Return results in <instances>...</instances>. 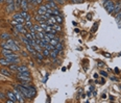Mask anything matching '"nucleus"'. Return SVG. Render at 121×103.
<instances>
[{"instance_id": "1", "label": "nucleus", "mask_w": 121, "mask_h": 103, "mask_svg": "<svg viewBox=\"0 0 121 103\" xmlns=\"http://www.w3.org/2000/svg\"><path fill=\"white\" fill-rule=\"evenodd\" d=\"M4 57H5L11 64H19L20 63V58H19L18 54L12 53V54H8V55H5Z\"/></svg>"}, {"instance_id": "2", "label": "nucleus", "mask_w": 121, "mask_h": 103, "mask_svg": "<svg viewBox=\"0 0 121 103\" xmlns=\"http://www.w3.org/2000/svg\"><path fill=\"white\" fill-rule=\"evenodd\" d=\"M114 6H115V3L112 1V0H108L103 3V8H105V11H108L109 14H113L114 11Z\"/></svg>"}, {"instance_id": "3", "label": "nucleus", "mask_w": 121, "mask_h": 103, "mask_svg": "<svg viewBox=\"0 0 121 103\" xmlns=\"http://www.w3.org/2000/svg\"><path fill=\"white\" fill-rule=\"evenodd\" d=\"M14 93H15L16 97H17V100H18V102L20 103H23L24 101H25V97H24V95L21 93V91L19 90L18 88H16L15 90H14Z\"/></svg>"}, {"instance_id": "4", "label": "nucleus", "mask_w": 121, "mask_h": 103, "mask_svg": "<svg viewBox=\"0 0 121 103\" xmlns=\"http://www.w3.org/2000/svg\"><path fill=\"white\" fill-rule=\"evenodd\" d=\"M13 19L14 20H16L17 22H19V23H25V19L22 17V15H21V13H17L15 14V15L13 16Z\"/></svg>"}, {"instance_id": "5", "label": "nucleus", "mask_w": 121, "mask_h": 103, "mask_svg": "<svg viewBox=\"0 0 121 103\" xmlns=\"http://www.w3.org/2000/svg\"><path fill=\"white\" fill-rule=\"evenodd\" d=\"M0 74H1V75L6 76V77H12L13 72L8 70V69H5V68H1V69H0Z\"/></svg>"}, {"instance_id": "6", "label": "nucleus", "mask_w": 121, "mask_h": 103, "mask_svg": "<svg viewBox=\"0 0 121 103\" xmlns=\"http://www.w3.org/2000/svg\"><path fill=\"white\" fill-rule=\"evenodd\" d=\"M6 97H8V99H11L12 101H14V102H18V100H17V97H16V95H15V93H14V92L8 91V92H6Z\"/></svg>"}, {"instance_id": "7", "label": "nucleus", "mask_w": 121, "mask_h": 103, "mask_svg": "<svg viewBox=\"0 0 121 103\" xmlns=\"http://www.w3.org/2000/svg\"><path fill=\"white\" fill-rule=\"evenodd\" d=\"M17 78L21 81H28V82H31V81H32V78H31L30 76H23V75L17 74Z\"/></svg>"}, {"instance_id": "8", "label": "nucleus", "mask_w": 121, "mask_h": 103, "mask_svg": "<svg viewBox=\"0 0 121 103\" xmlns=\"http://www.w3.org/2000/svg\"><path fill=\"white\" fill-rule=\"evenodd\" d=\"M45 23L47 24V25H49V26H53L54 24H56V20H55L54 16H51L49 19H47V20L45 21Z\"/></svg>"}, {"instance_id": "9", "label": "nucleus", "mask_w": 121, "mask_h": 103, "mask_svg": "<svg viewBox=\"0 0 121 103\" xmlns=\"http://www.w3.org/2000/svg\"><path fill=\"white\" fill-rule=\"evenodd\" d=\"M120 11H121V0H119V1H118L117 3H115L113 14H117V13H119Z\"/></svg>"}, {"instance_id": "10", "label": "nucleus", "mask_w": 121, "mask_h": 103, "mask_svg": "<svg viewBox=\"0 0 121 103\" xmlns=\"http://www.w3.org/2000/svg\"><path fill=\"white\" fill-rule=\"evenodd\" d=\"M47 6L46 5H41L40 8H39V9H38V14L39 15H44L45 13H47Z\"/></svg>"}, {"instance_id": "11", "label": "nucleus", "mask_w": 121, "mask_h": 103, "mask_svg": "<svg viewBox=\"0 0 121 103\" xmlns=\"http://www.w3.org/2000/svg\"><path fill=\"white\" fill-rule=\"evenodd\" d=\"M57 54H59V51H57L56 49H53V50H51V51L49 52V56L51 57L52 59H56V57H57Z\"/></svg>"}, {"instance_id": "12", "label": "nucleus", "mask_w": 121, "mask_h": 103, "mask_svg": "<svg viewBox=\"0 0 121 103\" xmlns=\"http://www.w3.org/2000/svg\"><path fill=\"white\" fill-rule=\"evenodd\" d=\"M20 8H22V11H27V8H28V1L27 0H21Z\"/></svg>"}, {"instance_id": "13", "label": "nucleus", "mask_w": 121, "mask_h": 103, "mask_svg": "<svg viewBox=\"0 0 121 103\" xmlns=\"http://www.w3.org/2000/svg\"><path fill=\"white\" fill-rule=\"evenodd\" d=\"M25 71H28L27 69V66L26 65H21V66H18V69H17V72H25Z\"/></svg>"}, {"instance_id": "14", "label": "nucleus", "mask_w": 121, "mask_h": 103, "mask_svg": "<svg viewBox=\"0 0 121 103\" xmlns=\"http://www.w3.org/2000/svg\"><path fill=\"white\" fill-rule=\"evenodd\" d=\"M11 63L8 61V59L5 58V57H3V58H0V66H9Z\"/></svg>"}, {"instance_id": "15", "label": "nucleus", "mask_w": 121, "mask_h": 103, "mask_svg": "<svg viewBox=\"0 0 121 103\" xmlns=\"http://www.w3.org/2000/svg\"><path fill=\"white\" fill-rule=\"evenodd\" d=\"M0 38L2 39V41H6V40L11 39V34L8 32H2L1 34H0Z\"/></svg>"}, {"instance_id": "16", "label": "nucleus", "mask_w": 121, "mask_h": 103, "mask_svg": "<svg viewBox=\"0 0 121 103\" xmlns=\"http://www.w3.org/2000/svg\"><path fill=\"white\" fill-rule=\"evenodd\" d=\"M15 11V5H14V3H8V6H6V11L8 13H12V11Z\"/></svg>"}, {"instance_id": "17", "label": "nucleus", "mask_w": 121, "mask_h": 103, "mask_svg": "<svg viewBox=\"0 0 121 103\" xmlns=\"http://www.w3.org/2000/svg\"><path fill=\"white\" fill-rule=\"evenodd\" d=\"M8 69L12 72H17V69H18V64H11L8 66Z\"/></svg>"}, {"instance_id": "18", "label": "nucleus", "mask_w": 121, "mask_h": 103, "mask_svg": "<svg viewBox=\"0 0 121 103\" xmlns=\"http://www.w3.org/2000/svg\"><path fill=\"white\" fill-rule=\"evenodd\" d=\"M1 52H2V54H3L4 56H5V55H8V54L14 53V51H13V50H11V49H2Z\"/></svg>"}, {"instance_id": "19", "label": "nucleus", "mask_w": 121, "mask_h": 103, "mask_svg": "<svg viewBox=\"0 0 121 103\" xmlns=\"http://www.w3.org/2000/svg\"><path fill=\"white\" fill-rule=\"evenodd\" d=\"M35 56L37 57V58L39 59V61H42L43 59H44V55H43L41 52H38V51H36V53H35Z\"/></svg>"}, {"instance_id": "20", "label": "nucleus", "mask_w": 121, "mask_h": 103, "mask_svg": "<svg viewBox=\"0 0 121 103\" xmlns=\"http://www.w3.org/2000/svg\"><path fill=\"white\" fill-rule=\"evenodd\" d=\"M55 49L59 51V53L60 52H62L63 51V49H64V46H63V44H60V43L59 42L56 45H55Z\"/></svg>"}, {"instance_id": "21", "label": "nucleus", "mask_w": 121, "mask_h": 103, "mask_svg": "<svg viewBox=\"0 0 121 103\" xmlns=\"http://www.w3.org/2000/svg\"><path fill=\"white\" fill-rule=\"evenodd\" d=\"M30 27H32V23H31V21H30V20H29V21H25V24H24V28L28 30Z\"/></svg>"}, {"instance_id": "22", "label": "nucleus", "mask_w": 121, "mask_h": 103, "mask_svg": "<svg viewBox=\"0 0 121 103\" xmlns=\"http://www.w3.org/2000/svg\"><path fill=\"white\" fill-rule=\"evenodd\" d=\"M33 49H35L36 51H38V52H41V53H42V51H43V48L41 47L39 44H37V43L33 45Z\"/></svg>"}, {"instance_id": "23", "label": "nucleus", "mask_w": 121, "mask_h": 103, "mask_svg": "<svg viewBox=\"0 0 121 103\" xmlns=\"http://www.w3.org/2000/svg\"><path fill=\"white\" fill-rule=\"evenodd\" d=\"M33 28H35V30H36V32H40V31H44V30H43V28L41 27L40 26V24H39V25H37V24H36V25H33L32 26Z\"/></svg>"}, {"instance_id": "24", "label": "nucleus", "mask_w": 121, "mask_h": 103, "mask_svg": "<svg viewBox=\"0 0 121 103\" xmlns=\"http://www.w3.org/2000/svg\"><path fill=\"white\" fill-rule=\"evenodd\" d=\"M14 5H15V9H19L21 5V0H15L14 1Z\"/></svg>"}, {"instance_id": "25", "label": "nucleus", "mask_w": 121, "mask_h": 103, "mask_svg": "<svg viewBox=\"0 0 121 103\" xmlns=\"http://www.w3.org/2000/svg\"><path fill=\"white\" fill-rule=\"evenodd\" d=\"M25 47H26V50H28V51H29L31 54H32L33 52H35V49H33V47L31 46L30 44H28V45H25Z\"/></svg>"}, {"instance_id": "26", "label": "nucleus", "mask_w": 121, "mask_h": 103, "mask_svg": "<svg viewBox=\"0 0 121 103\" xmlns=\"http://www.w3.org/2000/svg\"><path fill=\"white\" fill-rule=\"evenodd\" d=\"M54 18H55V20H56V23L62 24V22H63V18H62V17H60V15L54 16Z\"/></svg>"}, {"instance_id": "27", "label": "nucleus", "mask_w": 121, "mask_h": 103, "mask_svg": "<svg viewBox=\"0 0 121 103\" xmlns=\"http://www.w3.org/2000/svg\"><path fill=\"white\" fill-rule=\"evenodd\" d=\"M52 27H53V29H54L55 31H60V29H62L60 25V24H57V23H56V24H54V25H53Z\"/></svg>"}, {"instance_id": "28", "label": "nucleus", "mask_w": 121, "mask_h": 103, "mask_svg": "<svg viewBox=\"0 0 121 103\" xmlns=\"http://www.w3.org/2000/svg\"><path fill=\"white\" fill-rule=\"evenodd\" d=\"M49 50H47V49H45V48H44V49H43V51H42V54H43V55H44V56H46V57H49Z\"/></svg>"}, {"instance_id": "29", "label": "nucleus", "mask_w": 121, "mask_h": 103, "mask_svg": "<svg viewBox=\"0 0 121 103\" xmlns=\"http://www.w3.org/2000/svg\"><path fill=\"white\" fill-rule=\"evenodd\" d=\"M54 46H52V45H50V44H47V45H46V46H45V49H47V50H49V51H51V50H53V49H54Z\"/></svg>"}, {"instance_id": "30", "label": "nucleus", "mask_w": 121, "mask_h": 103, "mask_svg": "<svg viewBox=\"0 0 121 103\" xmlns=\"http://www.w3.org/2000/svg\"><path fill=\"white\" fill-rule=\"evenodd\" d=\"M19 75H23V76H30V73H29V71L19 72Z\"/></svg>"}, {"instance_id": "31", "label": "nucleus", "mask_w": 121, "mask_h": 103, "mask_svg": "<svg viewBox=\"0 0 121 103\" xmlns=\"http://www.w3.org/2000/svg\"><path fill=\"white\" fill-rule=\"evenodd\" d=\"M52 16H57V15H60V13L59 11V9H52Z\"/></svg>"}, {"instance_id": "32", "label": "nucleus", "mask_w": 121, "mask_h": 103, "mask_svg": "<svg viewBox=\"0 0 121 103\" xmlns=\"http://www.w3.org/2000/svg\"><path fill=\"white\" fill-rule=\"evenodd\" d=\"M6 98V94H4L3 92H2V91H0V99H5Z\"/></svg>"}, {"instance_id": "33", "label": "nucleus", "mask_w": 121, "mask_h": 103, "mask_svg": "<svg viewBox=\"0 0 121 103\" xmlns=\"http://www.w3.org/2000/svg\"><path fill=\"white\" fill-rule=\"evenodd\" d=\"M120 19H121V11H119V13H117V15H116V21L118 22Z\"/></svg>"}, {"instance_id": "34", "label": "nucleus", "mask_w": 121, "mask_h": 103, "mask_svg": "<svg viewBox=\"0 0 121 103\" xmlns=\"http://www.w3.org/2000/svg\"><path fill=\"white\" fill-rule=\"evenodd\" d=\"M100 74H101V76H103V77H109V74L106 73L105 71H100Z\"/></svg>"}, {"instance_id": "35", "label": "nucleus", "mask_w": 121, "mask_h": 103, "mask_svg": "<svg viewBox=\"0 0 121 103\" xmlns=\"http://www.w3.org/2000/svg\"><path fill=\"white\" fill-rule=\"evenodd\" d=\"M98 24H99L98 22H96V23H95V26H93V27H92V32H94L96 29H97V27H98Z\"/></svg>"}, {"instance_id": "36", "label": "nucleus", "mask_w": 121, "mask_h": 103, "mask_svg": "<svg viewBox=\"0 0 121 103\" xmlns=\"http://www.w3.org/2000/svg\"><path fill=\"white\" fill-rule=\"evenodd\" d=\"M56 3H60V4H64L65 3V0H54Z\"/></svg>"}, {"instance_id": "37", "label": "nucleus", "mask_w": 121, "mask_h": 103, "mask_svg": "<svg viewBox=\"0 0 121 103\" xmlns=\"http://www.w3.org/2000/svg\"><path fill=\"white\" fill-rule=\"evenodd\" d=\"M103 55H105V57H108V58H110V57H111V54L110 53H108V52H103Z\"/></svg>"}, {"instance_id": "38", "label": "nucleus", "mask_w": 121, "mask_h": 103, "mask_svg": "<svg viewBox=\"0 0 121 103\" xmlns=\"http://www.w3.org/2000/svg\"><path fill=\"white\" fill-rule=\"evenodd\" d=\"M110 78H111V80H113V81H118V78L114 77V76H112V77H110Z\"/></svg>"}, {"instance_id": "39", "label": "nucleus", "mask_w": 121, "mask_h": 103, "mask_svg": "<svg viewBox=\"0 0 121 103\" xmlns=\"http://www.w3.org/2000/svg\"><path fill=\"white\" fill-rule=\"evenodd\" d=\"M99 83H101V84H105V80L103 79V78H101V80H100V82H99Z\"/></svg>"}, {"instance_id": "40", "label": "nucleus", "mask_w": 121, "mask_h": 103, "mask_svg": "<svg viewBox=\"0 0 121 103\" xmlns=\"http://www.w3.org/2000/svg\"><path fill=\"white\" fill-rule=\"evenodd\" d=\"M98 66L99 67H103V66H105V64H103V63H98Z\"/></svg>"}, {"instance_id": "41", "label": "nucleus", "mask_w": 121, "mask_h": 103, "mask_svg": "<svg viewBox=\"0 0 121 103\" xmlns=\"http://www.w3.org/2000/svg\"><path fill=\"white\" fill-rule=\"evenodd\" d=\"M73 3H77V2H79V0H71Z\"/></svg>"}, {"instance_id": "42", "label": "nucleus", "mask_w": 121, "mask_h": 103, "mask_svg": "<svg viewBox=\"0 0 121 103\" xmlns=\"http://www.w3.org/2000/svg\"><path fill=\"white\" fill-rule=\"evenodd\" d=\"M110 100H112V101H114V100H115V99H114V97H113V96H110Z\"/></svg>"}, {"instance_id": "43", "label": "nucleus", "mask_w": 121, "mask_h": 103, "mask_svg": "<svg viewBox=\"0 0 121 103\" xmlns=\"http://www.w3.org/2000/svg\"><path fill=\"white\" fill-rule=\"evenodd\" d=\"M74 31H75L76 33H78V32H79V29H78V28H76V29H75V30H74Z\"/></svg>"}, {"instance_id": "44", "label": "nucleus", "mask_w": 121, "mask_h": 103, "mask_svg": "<svg viewBox=\"0 0 121 103\" xmlns=\"http://www.w3.org/2000/svg\"><path fill=\"white\" fill-rule=\"evenodd\" d=\"M115 72H116V73H118V72H119V69L116 68V69H115Z\"/></svg>"}, {"instance_id": "45", "label": "nucleus", "mask_w": 121, "mask_h": 103, "mask_svg": "<svg viewBox=\"0 0 121 103\" xmlns=\"http://www.w3.org/2000/svg\"><path fill=\"white\" fill-rule=\"evenodd\" d=\"M4 1H5V0H0V3H3Z\"/></svg>"}, {"instance_id": "46", "label": "nucleus", "mask_w": 121, "mask_h": 103, "mask_svg": "<svg viewBox=\"0 0 121 103\" xmlns=\"http://www.w3.org/2000/svg\"><path fill=\"white\" fill-rule=\"evenodd\" d=\"M105 1H108V0H102V3H105Z\"/></svg>"}, {"instance_id": "47", "label": "nucleus", "mask_w": 121, "mask_h": 103, "mask_svg": "<svg viewBox=\"0 0 121 103\" xmlns=\"http://www.w3.org/2000/svg\"><path fill=\"white\" fill-rule=\"evenodd\" d=\"M27 1H28V2H32V0H27Z\"/></svg>"}, {"instance_id": "48", "label": "nucleus", "mask_w": 121, "mask_h": 103, "mask_svg": "<svg viewBox=\"0 0 121 103\" xmlns=\"http://www.w3.org/2000/svg\"><path fill=\"white\" fill-rule=\"evenodd\" d=\"M47 1H48V2H49V1H54V0H47Z\"/></svg>"}, {"instance_id": "49", "label": "nucleus", "mask_w": 121, "mask_h": 103, "mask_svg": "<svg viewBox=\"0 0 121 103\" xmlns=\"http://www.w3.org/2000/svg\"><path fill=\"white\" fill-rule=\"evenodd\" d=\"M119 88H121V85H119Z\"/></svg>"}]
</instances>
